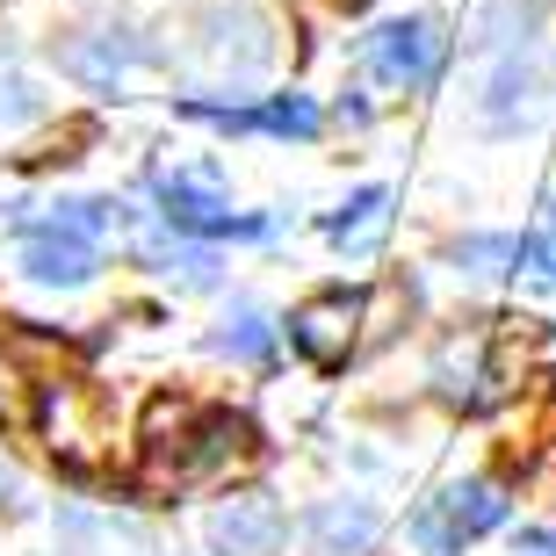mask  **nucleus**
I'll use <instances>...</instances> for the list:
<instances>
[{
	"mask_svg": "<svg viewBox=\"0 0 556 556\" xmlns=\"http://www.w3.org/2000/svg\"><path fill=\"white\" fill-rule=\"evenodd\" d=\"M102 231H109V203H51V217L22 231V268L43 289H80L102 268Z\"/></svg>",
	"mask_w": 556,
	"mask_h": 556,
	"instance_id": "obj_2",
	"label": "nucleus"
},
{
	"mask_svg": "<svg viewBox=\"0 0 556 556\" xmlns=\"http://www.w3.org/2000/svg\"><path fill=\"white\" fill-rule=\"evenodd\" d=\"M369 535H376L369 506H326V514H318V549L326 556H354Z\"/></svg>",
	"mask_w": 556,
	"mask_h": 556,
	"instance_id": "obj_12",
	"label": "nucleus"
},
{
	"mask_svg": "<svg viewBox=\"0 0 556 556\" xmlns=\"http://www.w3.org/2000/svg\"><path fill=\"white\" fill-rule=\"evenodd\" d=\"M498 520H506V492H498L492 477H470V484H448L441 498H427L413 514V542L427 556H463L477 535H492Z\"/></svg>",
	"mask_w": 556,
	"mask_h": 556,
	"instance_id": "obj_4",
	"label": "nucleus"
},
{
	"mask_svg": "<svg viewBox=\"0 0 556 556\" xmlns=\"http://www.w3.org/2000/svg\"><path fill=\"white\" fill-rule=\"evenodd\" d=\"M181 116L195 124H217V130H261V138H318V102L311 94H268V102H181Z\"/></svg>",
	"mask_w": 556,
	"mask_h": 556,
	"instance_id": "obj_7",
	"label": "nucleus"
},
{
	"mask_svg": "<svg viewBox=\"0 0 556 556\" xmlns=\"http://www.w3.org/2000/svg\"><path fill=\"white\" fill-rule=\"evenodd\" d=\"M275 542H282V506L268 492L225 498L210 514V549L217 556H275Z\"/></svg>",
	"mask_w": 556,
	"mask_h": 556,
	"instance_id": "obj_9",
	"label": "nucleus"
},
{
	"mask_svg": "<svg viewBox=\"0 0 556 556\" xmlns=\"http://www.w3.org/2000/svg\"><path fill=\"white\" fill-rule=\"evenodd\" d=\"M514 556H556V535H542V528H528V535L514 542Z\"/></svg>",
	"mask_w": 556,
	"mask_h": 556,
	"instance_id": "obj_18",
	"label": "nucleus"
},
{
	"mask_svg": "<svg viewBox=\"0 0 556 556\" xmlns=\"http://www.w3.org/2000/svg\"><path fill=\"white\" fill-rule=\"evenodd\" d=\"M506 261H520V247H514V239H463V247H455V268H463V275H477V282L506 275Z\"/></svg>",
	"mask_w": 556,
	"mask_h": 556,
	"instance_id": "obj_15",
	"label": "nucleus"
},
{
	"mask_svg": "<svg viewBox=\"0 0 556 556\" xmlns=\"http://www.w3.org/2000/svg\"><path fill=\"white\" fill-rule=\"evenodd\" d=\"M369 73L383 87H405V94H419V87L441 80V59H448V29L433 15H405V22H383L369 37Z\"/></svg>",
	"mask_w": 556,
	"mask_h": 556,
	"instance_id": "obj_5",
	"label": "nucleus"
},
{
	"mask_svg": "<svg viewBox=\"0 0 556 556\" xmlns=\"http://www.w3.org/2000/svg\"><path fill=\"white\" fill-rule=\"evenodd\" d=\"M383 225H391V188H362V195H348V203L326 217L332 247H348V253H369L376 239H383Z\"/></svg>",
	"mask_w": 556,
	"mask_h": 556,
	"instance_id": "obj_10",
	"label": "nucleus"
},
{
	"mask_svg": "<svg viewBox=\"0 0 556 556\" xmlns=\"http://www.w3.org/2000/svg\"><path fill=\"white\" fill-rule=\"evenodd\" d=\"M15 498H22V477L8 470V463H0V506H15Z\"/></svg>",
	"mask_w": 556,
	"mask_h": 556,
	"instance_id": "obj_19",
	"label": "nucleus"
},
{
	"mask_svg": "<svg viewBox=\"0 0 556 556\" xmlns=\"http://www.w3.org/2000/svg\"><path fill=\"white\" fill-rule=\"evenodd\" d=\"M29 87H22V73H8V65H0V124H22V116H29Z\"/></svg>",
	"mask_w": 556,
	"mask_h": 556,
	"instance_id": "obj_17",
	"label": "nucleus"
},
{
	"mask_svg": "<svg viewBox=\"0 0 556 556\" xmlns=\"http://www.w3.org/2000/svg\"><path fill=\"white\" fill-rule=\"evenodd\" d=\"M29 419V383H22V369L0 354V427H22Z\"/></svg>",
	"mask_w": 556,
	"mask_h": 556,
	"instance_id": "obj_16",
	"label": "nucleus"
},
{
	"mask_svg": "<svg viewBox=\"0 0 556 556\" xmlns=\"http://www.w3.org/2000/svg\"><path fill=\"white\" fill-rule=\"evenodd\" d=\"M210 348L231 354V362H247V369H261V362L275 354V326H268V318H261L253 304H239V311L225 318V326L210 332Z\"/></svg>",
	"mask_w": 556,
	"mask_h": 556,
	"instance_id": "obj_11",
	"label": "nucleus"
},
{
	"mask_svg": "<svg viewBox=\"0 0 556 556\" xmlns=\"http://www.w3.org/2000/svg\"><path fill=\"white\" fill-rule=\"evenodd\" d=\"M152 203H160V225L181 231V239H261V217L231 210L217 166H160L152 174Z\"/></svg>",
	"mask_w": 556,
	"mask_h": 556,
	"instance_id": "obj_3",
	"label": "nucleus"
},
{
	"mask_svg": "<svg viewBox=\"0 0 556 556\" xmlns=\"http://www.w3.org/2000/svg\"><path fill=\"white\" fill-rule=\"evenodd\" d=\"M362 311H369L362 289H326V296H311V304L289 318V340L304 348V362L340 369V362L354 354V340H362Z\"/></svg>",
	"mask_w": 556,
	"mask_h": 556,
	"instance_id": "obj_6",
	"label": "nucleus"
},
{
	"mask_svg": "<svg viewBox=\"0 0 556 556\" xmlns=\"http://www.w3.org/2000/svg\"><path fill=\"white\" fill-rule=\"evenodd\" d=\"M51 448L65 463H102L109 455V405L94 383H59L51 391Z\"/></svg>",
	"mask_w": 556,
	"mask_h": 556,
	"instance_id": "obj_8",
	"label": "nucleus"
},
{
	"mask_svg": "<svg viewBox=\"0 0 556 556\" xmlns=\"http://www.w3.org/2000/svg\"><path fill=\"white\" fill-rule=\"evenodd\" d=\"M138 253L152 261L160 275H181L188 289H210L217 282V261H210L203 247H166V239H138Z\"/></svg>",
	"mask_w": 556,
	"mask_h": 556,
	"instance_id": "obj_13",
	"label": "nucleus"
},
{
	"mask_svg": "<svg viewBox=\"0 0 556 556\" xmlns=\"http://www.w3.org/2000/svg\"><path fill=\"white\" fill-rule=\"evenodd\" d=\"M520 275L535 289H556V203L542 210V225L520 239Z\"/></svg>",
	"mask_w": 556,
	"mask_h": 556,
	"instance_id": "obj_14",
	"label": "nucleus"
},
{
	"mask_svg": "<svg viewBox=\"0 0 556 556\" xmlns=\"http://www.w3.org/2000/svg\"><path fill=\"white\" fill-rule=\"evenodd\" d=\"M247 455H253L247 419L188 413V405H160L152 413V484L160 492H203V484L231 477Z\"/></svg>",
	"mask_w": 556,
	"mask_h": 556,
	"instance_id": "obj_1",
	"label": "nucleus"
}]
</instances>
